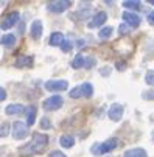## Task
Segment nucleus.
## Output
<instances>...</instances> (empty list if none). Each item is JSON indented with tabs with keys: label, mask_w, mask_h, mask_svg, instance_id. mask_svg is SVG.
Returning <instances> with one entry per match:
<instances>
[{
	"label": "nucleus",
	"mask_w": 154,
	"mask_h": 157,
	"mask_svg": "<svg viewBox=\"0 0 154 157\" xmlns=\"http://www.w3.org/2000/svg\"><path fill=\"white\" fill-rule=\"evenodd\" d=\"M143 100H154V90H148V92H143L142 94Z\"/></svg>",
	"instance_id": "c85d7f7f"
},
{
	"label": "nucleus",
	"mask_w": 154,
	"mask_h": 157,
	"mask_svg": "<svg viewBox=\"0 0 154 157\" xmlns=\"http://www.w3.org/2000/svg\"><path fill=\"white\" fill-rule=\"evenodd\" d=\"M5 112H6L8 115H19V114H24V112H25V107H24V104H19V103L8 104L6 109H5Z\"/></svg>",
	"instance_id": "f8f14e48"
},
{
	"label": "nucleus",
	"mask_w": 154,
	"mask_h": 157,
	"mask_svg": "<svg viewBox=\"0 0 154 157\" xmlns=\"http://www.w3.org/2000/svg\"><path fill=\"white\" fill-rule=\"evenodd\" d=\"M70 97H72V98H79V97H81L79 87H75V89H72V92H70Z\"/></svg>",
	"instance_id": "c756f323"
},
{
	"label": "nucleus",
	"mask_w": 154,
	"mask_h": 157,
	"mask_svg": "<svg viewBox=\"0 0 154 157\" xmlns=\"http://www.w3.org/2000/svg\"><path fill=\"white\" fill-rule=\"evenodd\" d=\"M72 47H73V44H72V42H69V40H64V42L61 44L62 52H70V50H72Z\"/></svg>",
	"instance_id": "393cba45"
},
{
	"label": "nucleus",
	"mask_w": 154,
	"mask_h": 157,
	"mask_svg": "<svg viewBox=\"0 0 154 157\" xmlns=\"http://www.w3.org/2000/svg\"><path fill=\"white\" fill-rule=\"evenodd\" d=\"M67 87H69V84H67V81H64V79H61V81H47L45 82V89H47V90H50V92L65 90Z\"/></svg>",
	"instance_id": "1a4fd4ad"
},
{
	"label": "nucleus",
	"mask_w": 154,
	"mask_h": 157,
	"mask_svg": "<svg viewBox=\"0 0 154 157\" xmlns=\"http://www.w3.org/2000/svg\"><path fill=\"white\" fill-rule=\"evenodd\" d=\"M76 45H78V47H84V45H86L84 39H78V40H76Z\"/></svg>",
	"instance_id": "f704fd0d"
},
{
	"label": "nucleus",
	"mask_w": 154,
	"mask_h": 157,
	"mask_svg": "<svg viewBox=\"0 0 154 157\" xmlns=\"http://www.w3.org/2000/svg\"><path fill=\"white\" fill-rule=\"evenodd\" d=\"M59 145L62 146V148H72L73 145H75V139L72 137V136H61V139H59Z\"/></svg>",
	"instance_id": "dca6fc26"
},
{
	"label": "nucleus",
	"mask_w": 154,
	"mask_h": 157,
	"mask_svg": "<svg viewBox=\"0 0 154 157\" xmlns=\"http://www.w3.org/2000/svg\"><path fill=\"white\" fill-rule=\"evenodd\" d=\"M11 132H13V137L17 139V140H22L28 136V126L22 121H16L13 123V128H11Z\"/></svg>",
	"instance_id": "7ed1b4c3"
},
{
	"label": "nucleus",
	"mask_w": 154,
	"mask_h": 157,
	"mask_svg": "<svg viewBox=\"0 0 154 157\" xmlns=\"http://www.w3.org/2000/svg\"><path fill=\"white\" fill-rule=\"evenodd\" d=\"M79 92H81V97H86V98H90L94 95V87L90 82H84L79 86Z\"/></svg>",
	"instance_id": "2eb2a0df"
},
{
	"label": "nucleus",
	"mask_w": 154,
	"mask_h": 157,
	"mask_svg": "<svg viewBox=\"0 0 154 157\" xmlns=\"http://www.w3.org/2000/svg\"><path fill=\"white\" fill-rule=\"evenodd\" d=\"M16 67H19V69H24V67L30 69V67H33V56H30V55H20L16 59Z\"/></svg>",
	"instance_id": "9b49d317"
},
{
	"label": "nucleus",
	"mask_w": 154,
	"mask_h": 157,
	"mask_svg": "<svg viewBox=\"0 0 154 157\" xmlns=\"http://www.w3.org/2000/svg\"><path fill=\"white\" fill-rule=\"evenodd\" d=\"M106 19H107V14L104 13V11H100V13H97L92 19H90V22H89V27L90 28H97V27H101L104 22H106Z\"/></svg>",
	"instance_id": "9d476101"
},
{
	"label": "nucleus",
	"mask_w": 154,
	"mask_h": 157,
	"mask_svg": "<svg viewBox=\"0 0 154 157\" xmlns=\"http://www.w3.org/2000/svg\"><path fill=\"white\" fill-rule=\"evenodd\" d=\"M121 17H123V20L126 22V25L129 28H137L140 25V17L134 13H131V11H125Z\"/></svg>",
	"instance_id": "0eeeda50"
},
{
	"label": "nucleus",
	"mask_w": 154,
	"mask_h": 157,
	"mask_svg": "<svg viewBox=\"0 0 154 157\" xmlns=\"http://www.w3.org/2000/svg\"><path fill=\"white\" fill-rule=\"evenodd\" d=\"M123 112H125V109L121 104H112L111 109H109V118L112 121H120L123 117Z\"/></svg>",
	"instance_id": "6e6552de"
},
{
	"label": "nucleus",
	"mask_w": 154,
	"mask_h": 157,
	"mask_svg": "<svg viewBox=\"0 0 154 157\" xmlns=\"http://www.w3.org/2000/svg\"><path fill=\"white\" fill-rule=\"evenodd\" d=\"M0 42H2V45H5V47H13L16 44V36L14 34H5L0 39Z\"/></svg>",
	"instance_id": "a211bd4d"
},
{
	"label": "nucleus",
	"mask_w": 154,
	"mask_h": 157,
	"mask_svg": "<svg viewBox=\"0 0 154 157\" xmlns=\"http://www.w3.org/2000/svg\"><path fill=\"white\" fill-rule=\"evenodd\" d=\"M31 36H33V39H40V36H42V22L40 20H34L31 24Z\"/></svg>",
	"instance_id": "4468645a"
},
{
	"label": "nucleus",
	"mask_w": 154,
	"mask_h": 157,
	"mask_svg": "<svg viewBox=\"0 0 154 157\" xmlns=\"http://www.w3.org/2000/svg\"><path fill=\"white\" fill-rule=\"evenodd\" d=\"M95 59L94 58H87V59H84V67H86V69H90V67H94L95 65Z\"/></svg>",
	"instance_id": "bb28decb"
},
{
	"label": "nucleus",
	"mask_w": 154,
	"mask_h": 157,
	"mask_svg": "<svg viewBox=\"0 0 154 157\" xmlns=\"http://www.w3.org/2000/svg\"><path fill=\"white\" fill-rule=\"evenodd\" d=\"M40 126H42V129H50V128H52V121H50L47 117H44V118L40 120Z\"/></svg>",
	"instance_id": "a878e982"
},
{
	"label": "nucleus",
	"mask_w": 154,
	"mask_h": 157,
	"mask_svg": "<svg viewBox=\"0 0 154 157\" xmlns=\"http://www.w3.org/2000/svg\"><path fill=\"white\" fill-rule=\"evenodd\" d=\"M117 146H118V139H109V140L103 142L101 145H100V143L94 145V146H92V152H94L95 155H100V154H106V152L114 151Z\"/></svg>",
	"instance_id": "f03ea898"
},
{
	"label": "nucleus",
	"mask_w": 154,
	"mask_h": 157,
	"mask_svg": "<svg viewBox=\"0 0 154 157\" xmlns=\"http://www.w3.org/2000/svg\"><path fill=\"white\" fill-rule=\"evenodd\" d=\"M48 145V136L45 134H40V132H34L31 142L25 146H22L19 149L20 155H33V154H40L44 149L47 148Z\"/></svg>",
	"instance_id": "f257e3e1"
},
{
	"label": "nucleus",
	"mask_w": 154,
	"mask_h": 157,
	"mask_svg": "<svg viewBox=\"0 0 154 157\" xmlns=\"http://www.w3.org/2000/svg\"><path fill=\"white\" fill-rule=\"evenodd\" d=\"M152 139H154V132H152Z\"/></svg>",
	"instance_id": "c9c22d12"
},
{
	"label": "nucleus",
	"mask_w": 154,
	"mask_h": 157,
	"mask_svg": "<svg viewBox=\"0 0 154 157\" xmlns=\"http://www.w3.org/2000/svg\"><path fill=\"white\" fill-rule=\"evenodd\" d=\"M5 98H6V92H5V89L0 87V101H3Z\"/></svg>",
	"instance_id": "473e14b6"
},
{
	"label": "nucleus",
	"mask_w": 154,
	"mask_h": 157,
	"mask_svg": "<svg viewBox=\"0 0 154 157\" xmlns=\"http://www.w3.org/2000/svg\"><path fill=\"white\" fill-rule=\"evenodd\" d=\"M123 6L128 10H140V2H137V0H125Z\"/></svg>",
	"instance_id": "412c9836"
},
{
	"label": "nucleus",
	"mask_w": 154,
	"mask_h": 157,
	"mask_svg": "<svg viewBox=\"0 0 154 157\" xmlns=\"http://www.w3.org/2000/svg\"><path fill=\"white\" fill-rule=\"evenodd\" d=\"M10 134V124L8 123H3L2 128H0V137H5Z\"/></svg>",
	"instance_id": "b1692460"
},
{
	"label": "nucleus",
	"mask_w": 154,
	"mask_h": 157,
	"mask_svg": "<svg viewBox=\"0 0 154 157\" xmlns=\"http://www.w3.org/2000/svg\"><path fill=\"white\" fill-rule=\"evenodd\" d=\"M123 157H148L146 151L143 148H133V149H128Z\"/></svg>",
	"instance_id": "ddd939ff"
},
{
	"label": "nucleus",
	"mask_w": 154,
	"mask_h": 157,
	"mask_svg": "<svg viewBox=\"0 0 154 157\" xmlns=\"http://www.w3.org/2000/svg\"><path fill=\"white\" fill-rule=\"evenodd\" d=\"M115 65H117L118 70H125V69H126V62H123V61H117Z\"/></svg>",
	"instance_id": "2f4dec72"
},
{
	"label": "nucleus",
	"mask_w": 154,
	"mask_h": 157,
	"mask_svg": "<svg viewBox=\"0 0 154 157\" xmlns=\"http://www.w3.org/2000/svg\"><path fill=\"white\" fill-rule=\"evenodd\" d=\"M17 20H19V13H17V11H11V13H8V14L3 17L0 27H2L3 30H10V28H13V25L17 24Z\"/></svg>",
	"instance_id": "423d86ee"
},
{
	"label": "nucleus",
	"mask_w": 154,
	"mask_h": 157,
	"mask_svg": "<svg viewBox=\"0 0 154 157\" xmlns=\"http://www.w3.org/2000/svg\"><path fill=\"white\" fill-rule=\"evenodd\" d=\"M48 157H67V155H65L64 152H61V151H52Z\"/></svg>",
	"instance_id": "7c9ffc66"
},
{
	"label": "nucleus",
	"mask_w": 154,
	"mask_h": 157,
	"mask_svg": "<svg viewBox=\"0 0 154 157\" xmlns=\"http://www.w3.org/2000/svg\"><path fill=\"white\" fill-rule=\"evenodd\" d=\"M70 5H72V2H69V0H53V2L47 3V8L52 13H62L65 10H69Z\"/></svg>",
	"instance_id": "20e7f679"
},
{
	"label": "nucleus",
	"mask_w": 154,
	"mask_h": 157,
	"mask_svg": "<svg viewBox=\"0 0 154 157\" xmlns=\"http://www.w3.org/2000/svg\"><path fill=\"white\" fill-rule=\"evenodd\" d=\"M72 67L73 69H81V67H84V58L81 55L75 56V59L72 61Z\"/></svg>",
	"instance_id": "4be33fe9"
},
{
	"label": "nucleus",
	"mask_w": 154,
	"mask_h": 157,
	"mask_svg": "<svg viewBox=\"0 0 154 157\" xmlns=\"http://www.w3.org/2000/svg\"><path fill=\"white\" fill-rule=\"evenodd\" d=\"M112 33H114V28L112 27H104V28L100 30L98 36H100V39H109V37L112 36Z\"/></svg>",
	"instance_id": "6ab92c4d"
},
{
	"label": "nucleus",
	"mask_w": 154,
	"mask_h": 157,
	"mask_svg": "<svg viewBox=\"0 0 154 157\" xmlns=\"http://www.w3.org/2000/svg\"><path fill=\"white\" fill-rule=\"evenodd\" d=\"M62 104H64V100H62V97H59V95H53V97H50V98H47L45 101H44V109L45 110H58L59 107H62Z\"/></svg>",
	"instance_id": "39448f33"
},
{
	"label": "nucleus",
	"mask_w": 154,
	"mask_h": 157,
	"mask_svg": "<svg viewBox=\"0 0 154 157\" xmlns=\"http://www.w3.org/2000/svg\"><path fill=\"white\" fill-rule=\"evenodd\" d=\"M145 81L148 86H154V70H148L145 75Z\"/></svg>",
	"instance_id": "5701e85b"
},
{
	"label": "nucleus",
	"mask_w": 154,
	"mask_h": 157,
	"mask_svg": "<svg viewBox=\"0 0 154 157\" xmlns=\"http://www.w3.org/2000/svg\"><path fill=\"white\" fill-rule=\"evenodd\" d=\"M48 42H50V45L52 47H61V44L64 42V36L61 34V33H53L52 36H50V39H48Z\"/></svg>",
	"instance_id": "f3484780"
},
{
	"label": "nucleus",
	"mask_w": 154,
	"mask_h": 157,
	"mask_svg": "<svg viewBox=\"0 0 154 157\" xmlns=\"http://www.w3.org/2000/svg\"><path fill=\"white\" fill-rule=\"evenodd\" d=\"M34 121H36V107H34V106H30V107H28V118H27V123H28V126H31V124H34Z\"/></svg>",
	"instance_id": "aec40b11"
},
{
	"label": "nucleus",
	"mask_w": 154,
	"mask_h": 157,
	"mask_svg": "<svg viewBox=\"0 0 154 157\" xmlns=\"http://www.w3.org/2000/svg\"><path fill=\"white\" fill-rule=\"evenodd\" d=\"M148 22H149V24H151V25H154V11L148 14Z\"/></svg>",
	"instance_id": "72a5a7b5"
},
{
	"label": "nucleus",
	"mask_w": 154,
	"mask_h": 157,
	"mask_svg": "<svg viewBox=\"0 0 154 157\" xmlns=\"http://www.w3.org/2000/svg\"><path fill=\"white\" fill-rule=\"evenodd\" d=\"M118 33H120V34H128V33H129V27H128L126 24H121V25L118 27Z\"/></svg>",
	"instance_id": "cd10ccee"
}]
</instances>
